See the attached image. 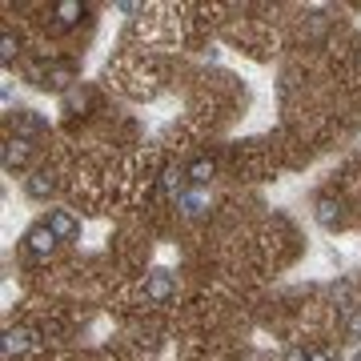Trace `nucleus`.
I'll return each instance as SVG.
<instances>
[{"label": "nucleus", "mask_w": 361, "mask_h": 361, "mask_svg": "<svg viewBox=\"0 0 361 361\" xmlns=\"http://www.w3.org/2000/svg\"><path fill=\"white\" fill-rule=\"evenodd\" d=\"M44 225H49V229L56 233V241H77V237H80V221L73 217L68 209H52Z\"/></svg>", "instance_id": "f257e3e1"}, {"label": "nucleus", "mask_w": 361, "mask_h": 361, "mask_svg": "<svg viewBox=\"0 0 361 361\" xmlns=\"http://www.w3.org/2000/svg\"><path fill=\"white\" fill-rule=\"evenodd\" d=\"M145 297H149V301H169V297H177V277L169 269H157L153 277H149V285H145Z\"/></svg>", "instance_id": "f03ea898"}, {"label": "nucleus", "mask_w": 361, "mask_h": 361, "mask_svg": "<svg viewBox=\"0 0 361 361\" xmlns=\"http://www.w3.org/2000/svg\"><path fill=\"white\" fill-rule=\"evenodd\" d=\"M25 245H28V253H32V257H49L52 249H56V233H52L49 225H37V229H28Z\"/></svg>", "instance_id": "7ed1b4c3"}, {"label": "nucleus", "mask_w": 361, "mask_h": 361, "mask_svg": "<svg viewBox=\"0 0 361 361\" xmlns=\"http://www.w3.org/2000/svg\"><path fill=\"white\" fill-rule=\"evenodd\" d=\"M52 16H56V28H77L80 16H85V4H80V0H61V4L52 8Z\"/></svg>", "instance_id": "20e7f679"}, {"label": "nucleus", "mask_w": 361, "mask_h": 361, "mask_svg": "<svg viewBox=\"0 0 361 361\" xmlns=\"http://www.w3.org/2000/svg\"><path fill=\"white\" fill-rule=\"evenodd\" d=\"M32 345V329L25 325H13V329H4V357H13V353H25Z\"/></svg>", "instance_id": "39448f33"}, {"label": "nucleus", "mask_w": 361, "mask_h": 361, "mask_svg": "<svg viewBox=\"0 0 361 361\" xmlns=\"http://www.w3.org/2000/svg\"><path fill=\"white\" fill-rule=\"evenodd\" d=\"M52 189H56V177H52L49 169H37V173L28 177V185H25V193L32 197V201H40V197H49Z\"/></svg>", "instance_id": "423d86ee"}, {"label": "nucleus", "mask_w": 361, "mask_h": 361, "mask_svg": "<svg viewBox=\"0 0 361 361\" xmlns=\"http://www.w3.org/2000/svg\"><path fill=\"white\" fill-rule=\"evenodd\" d=\"M25 161H28V141L25 137H13V141L4 145V173H16Z\"/></svg>", "instance_id": "0eeeda50"}, {"label": "nucleus", "mask_w": 361, "mask_h": 361, "mask_svg": "<svg viewBox=\"0 0 361 361\" xmlns=\"http://www.w3.org/2000/svg\"><path fill=\"white\" fill-rule=\"evenodd\" d=\"M317 225H322V229H337V225H341V205L329 201V197H322V201H317Z\"/></svg>", "instance_id": "6e6552de"}, {"label": "nucleus", "mask_w": 361, "mask_h": 361, "mask_svg": "<svg viewBox=\"0 0 361 361\" xmlns=\"http://www.w3.org/2000/svg\"><path fill=\"white\" fill-rule=\"evenodd\" d=\"M185 177L193 180L197 189H201V185H209V177H213V161H209V157H197L193 165L185 169Z\"/></svg>", "instance_id": "1a4fd4ad"}, {"label": "nucleus", "mask_w": 361, "mask_h": 361, "mask_svg": "<svg viewBox=\"0 0 361 361\" xmlns=\"http://www.w3.org/2000/svg\"><path fill=\"white\" fill-rule=\"evenodd\" d=\"M16 125H20V137H32V133H40L44 129V121H40V116H32V113H16Z\"/></svg>", "instance_id": "9d476101"}, {"label": "nucleus", "mask_w": 361, "mask_h": 361, "mask_svg": "<svg viewBox=\"0 0 361 361\" xmlns=\"http://www.w3.org/2000/svg\"><path fill=\"white\" fill-rule=\"evenodd\" d=\"M177 201L185 205V213H189V217H197V213L205 209V197H201V193H177Z\"/></svg>", "instance_id": "9b49d317"}, {"label": "nucleus", "mask_w": 361, "mask_h": 361, "mask_svg": "<svg viewBox=\"0 0 361 361\" xmlns=\"http://www.w3.org/2000/svg\"><path fill=\"white\" fill-rule=\"evenodd\" d=\"M16 52H20L16 37H13V32H4V37H0V61H4V65H13V56H16Z\"/></svg>", "instance_id": "f8f14e48"}, {"label": "nucleus", "mask_w": 361, "mask_h": 361, "mask_svg": "<svg viewBox=\"0 0 361 361\" xmlns=\"http://www.w3.org/2000/svg\"><path fill=\"white\" fill-rule=\"evenodd\" d=\"M68 80H73V68H68V65H61V68H52V77L44 80V89H65Z\"/></svg>", "instance_id": "ddd939ff"}, {"label": "nucleus", "mask_w": 361, "mask_h": 361, "mask_svg": "<svg viewBox=\"0 0 361 361\" xmlns=\"http://www.w3.org/2000/svg\"><path fill=\"white\" fill-rule=\"evenodd\" d=\"M180 177H185V173H180L177 165H169V169H165V177H161V185H165L169 193H180Z\"/></svg>", "instance_id": "4468645a"}, {"label": "nucleus", "mask_w": 361, "mask_h": 361, "mask_svg": "<svg viewBox=\"0 0 361 361\" xmlns=\"http://www.w3.org/2000/svg\"><path fill=\"white\" fill-rule=\"evenodd\" d=\"M285 361H310V353H305L301 345H289L285 349Z\"/></svg>", "instance_id": "2eb2a0df"}, {"label": "nucleus", "mask_w": 361, "mask_h": 361, "mask_svg": "<svg viewBox=\"0 0 361 361\" xmlns=\"http://www.w3.org/2000/svg\"><path fill=\"white\" fill-rule=\"evenodd\" d=\"M349 334L361 341V313H353V317H349Z\"/></svg>", "instance_id": "dca6fc26"}, {"label": "nucleus", "mask_w": 361, "mask_h": 361, "mask_svg": "<svg viewBox=\"0 0 361 361\" xmlns=\"http://www.w3.org/2000/svg\"><path fill=\"white\" fill-rule=\"evenodd\" d=\"M310 361H334V357H329L325 349H313V353H310Z\"/></svg>", "instance_id": "f3484780"}, {"label": "nucleus", "mask_w": 361, "mask_h": 361, "mask_svg": "<svg viewBox=\"0 0 361 361\" xmlns=\"http://www.w3.org/2000/svg\"><path fill=\"white\" fill-rule=\"evenodd\" d=\"M357 61H361V52H357Z\"/></svg>", "instance_id": "a211bd4d"}]
</instances>
